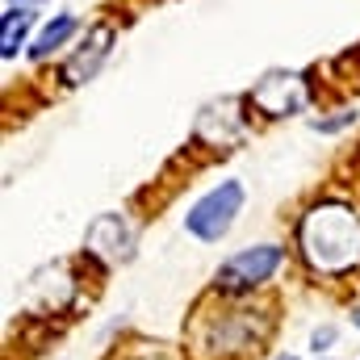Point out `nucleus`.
<instances>
[{
	"instance_id": "nucleus-12",
	"label": "nucleus",
	"mask_w": 360,
	"mask_h": 360,
	"mask_svg": "<svg viewBox=\"0 0 360 360\" xmlns=\"http://www.w3.org/2000/svg\"><path fill=\"white\" fill-rule=\"evenodd\" d=\"M352 323H356V327H360V306H356V310H352Z\"/></svg>"
},
{
	"instance_id": "nucleus-4",
	"label": "nucleus",
	"mask_w": 360,
	"mask_h": 360,
	"mask_svg": "<svg viewBox=\"0 0 360 360\" xmlns=\"http://www.w3.org/2000/svg\"><path fill=\"white\" fill-rule=\"evenodd\" d=\"M248 105H256L269 117H289L306 105V84L293 72H269L256 89L248 92Z\"/></svg>"
},
{
	"instance_id": "nucleus-9",
	"label": "nucleus",
	"mask_w": 360,
	"mask_h": 360,
	"mask_svg": "<svg viewBox=\"0 0 360 360\" xmlns=\"http://www.w3.org/2000/svg\"><path fill=\"white\" fill-rule=\"evenodd\" d=\"M76 30H80V21H76L72 13L55 17V21H51V25L38 34V42H34V51H30V55H34V59H46V55H51V51H59V46H63V42H68Z\"/></svg>"
},
{
	"instance_id": "nucleus-8",
	"label": "nucleus",
	"mask_w": 360,
	"mask_h": 360,
	"mask_svg": "<svg viewBox=\"0 0 360 360\" xmlns=\"http://www.w3.org/2000/svg\"><path fill=\"white\" fill-rule=\"evenodd\" d=\"M30 21H34V8H8V13L0 17V55H4V59L17 55V46H21Z\"/></svg>"
},
{
	"instance_id": "nucleus-6",
	"label": "nucleus",
	"mask_w": 360,
	"mask_h": 360,
	"mask_svg": "<svg viewBox=\"0 0 360 360\" xmlns=\"http://www.w3.org/2000/svg\"><path fill=\"white\" fill-rule=\"evenodd\" d=\"M235 105H210L201 117H197V143H214V151H231L239 139H243V122L239 113H231Z\"/></svg>"
},
{
	"instance_id": "nucleus-3",
	"label": "nucleus",
	"mask_w": 360,
	"mask_h": 360,
	"mask_svg": "<svg viewBox=\"0 0 360 360\" xmlns=\"http://www.w3.org/2000/svg\"><path fill=\"white\" fill-rule=\"evenodd\" d=\"M281 264H285V248L260 243V248L235 252V256L218 269L214 285H218V293H248V289H260L264 281H272Z\"/></svg>"
},
{
	"instance_id": "nucleus-11",
	"label": "nucleus",
	"mask_w": 360,
	"mask_h": 360,
	"mask_svg": "<svg viewBox=\"0 0 360 360\" xmlns=\"http://www.w3.org/2000/svg\"><path fill=\"white\" fill-rule=\"evenodd\" d=\"M42 0H17V8H38Z\"/></svg>"
},
{
	"instance_id": "nucleus-10",
	"label": "nucleus",
	"mask_w": 360,
	"mask_h": 360,
	"mask_svg": "<svg viewBox=\"0 0 360 360\" xmlns=\"http://www.w3.org/2000/svg\"><path fill=\"white\" fill-rule=\"evenodd\" d=\"M331 344H335V327H319V331L310 335V348H314V352H327Z\"/></svg>"
},
{
	"instance_id": "nucleus-5",
	"label": "nucleus",
	"mask_w": 360,
	"mask_h": 360,
	"mask_svg": "<svg viewBox=\"0 0 360 360\" xmlns=\"http://www.w3.org/2000/svg\"><path fill=\"white\" fill-rule=\"evenodd\" d=\"M84 252L109 260V264H126V260L134 256V235H130L126 218H122V214H101V218H92V226L84 231Z\"/></svg>"
},
{
	"instance_id": "nucleus-2",
	"label": "nucleus",
	"mask_w": 360,
	"mask_h": 360,
	"mask_svg": "<svg viewBox=\"0 0 360 360\" xmlns=\"http://www.w3.org/2000/svg\"><path fill=\"white\" fill-rule=\"evenodd\" d=\"M239 210H243V184H239V180H222L218 188H210V193L184 214V226H188V235H197L201 243H218V239L235 226Z\"/></svg>"
},
{
	"instance_id": "nucleus-7",
	"label": "nucleus",
	"mask_w": 360,
	"mask_h": 360,
	"mask_svg": "<svg viewBox=\"0 0 360 360\" xmlns=\"http://www.w3.org/2000/svg\"><path fill=\"white\" fill-rule=\"evenodd\" d=\"M109 42H113V30L109 25H96L89 38H84V46L63 63V80L68 84H84L96 76V68L105 63V55H109Z\"/></svg>"
},
{
	"instance_id": "nucleus-1",
	"label": "nucleus",
	"mask_w": 360,
	"mask_h": 360,
	"mask_svg": "<svg viewBox=\"0 0 360 360\" xmlns=\"http://www.w3.org/2000/svg\"><path fill=\"white\" fill-rule=\"evenodd\" d=\"M297 248L314 272H348L360 260V218L340 201H323L297 222Z\"/></svg>"
}]
</instances>
